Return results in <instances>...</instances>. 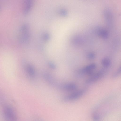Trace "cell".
Returning a JSON list of instances; mask_svg holds the SVG:
<instances>
[{"instance_id": "5", "label": "cell", "mask_w": 121, "mask_h": 121, "mask_svg": "<svg viewBox=\"0 0 121 121\" xmlns=\"http://www.w3.org/2000/svg\"><path fill=\"white\" fill-rule=\"evenodd\" d=\"M60 87L63 90L66 91H75L77 88V85L73 82L68 83L61 86Z\"/></svg>"}, {"instance_id": "3", "label": "cell", "mask_w": 121, "mask_h": 121, "mask_svg": "<svg viewBox=\"0 0 121 121\" xmlns=\"http://www.w3.org/2000/svg\"><path fill=\"white\" fill-rule=\"evenodd\" d=\"M87 90V88H86L76 90L73 92L64 97L63 100L65 101L68 102L77 100L84 95Z\"/></svg>"}, {"instance_id": "1", "label": "cell", "mask_w": 121, "mask_h": 121, "mask_svg": "<svg viewBox=\"0 0 121 121\" xmlns=\"http://www.w3.org/2000/svg\"><path fill=\"white\" fill-rule=\"evenodd\" d=\"M2 115L6 120L10 121L17 120L16 113L11 107L7 104H4L2 106Z\"/></svg>"}, {"instance_id": "6", "label": "cell", "mask_w": 121, "mask_h": 121, "mask_svg": "<svg viewBox=\"0 0 121 121\" xmlns=\"http://www.w3.org/2000/svg\"><path fill=\"white\" fill-rule=\"evenodd\" d=\"M26 72L29 77L32 78H34L35 75V72L33 66L31 65L28 64L26 66Z\"/></svg>"}, {"instance_id": "8", "label": "cell", "mask_w": 121, "mask_h": 121, "mask_svg": "<svg viewBox=\"0 0 121 121\" xmlns=\"http://www.w3.org/2000/svg\"><path fill=\"white\" fill-rule=\"evenodd\" d=\"M33 3V0H26L25 3L24 13L27 14L30 11Z\"/></svg>"}, {"instance_id": "9", "label": "cell", "mask_w": 121, "mask_h": 121, "mask_svg": "<svg viewBox=\"0 0 121 121\" xmlns=\"http://www.w3.org/2000/svg\"><path fill=\"white\" fill-rule=\"evenodd\" d=\"M121 67H119L114 72L112 75V77L113 78H116L119 76L121 73Z\"/></svg>"}, {"instance_id": "12", "label": "cell", "mask_w": 121, "mask_h": 121, "mask_svg": "<svg viewBox=\"0 0 121 121\" xmlns=\"http://www.w3.org/2000/svg\"><path fill=\"white\" fill-rule=\"evenodd\" d=\"M48 65L49 67L52 69H55L56 68L55 65L52 62H49L48 63Z\"/></svg>"}, {"instance_id": "11", "label": "cell", "mask_w": 121, "mask_h": 121, "mask_svg": "<svg viewBox=\"0 0 121 121\" xmlns=\"http://www.w3.org/2000/svg\"><path fill=\"white\" fill-rule=\"evenodd\" d=\"M59 13L60 15L63 16H65L67 14L66 11L63 9L60 10L59 11Z\"/></svg>"}, {"instance_id": "7", "label": "cell", "mask_w": 121, "mask_h": 121, "mask_svg": "<svg viewBox=\"0 0 121 121\" xmlns=\"http://www.w3.org/2000/svg\"><path fill=\"white\" fill-rule=\"evenodd\" d=\"M43 76L46 81L50 85L53 86L55 85V81L49 73L46 72L44 73L43 74Z\"/></svg>"}, {"instance_id": "10", "label": "cell", "mask_w": 121, "mask_h": 121, "mask_svg": "<svg viewBox=\"0 0 121 121\" xmlns=\"http://www.w3.org/2000/svg\"><path fill=\"white\" fill-rule=\"evenodd\" d=\"M43 39L45 41H48L50 39V35L49 33H44L43 35Z\"/></svg>"}, {"instance_id": "2", "label": "cell", "mask_w": 121, "mask_h": 121, "mask_svg": "<svg viewBox=\"0 0 121 121\" xmlns=\"http://www.w3.org/2000/svg\"><path fill=\"white\" fill-rule=\"evenodd\" d=\"M30 36L29 27L27 24L23 25L20 28L18 34V39L22 43H25L29 41Z\"/></svg>"}, {"instance_id": "4", "label": "cell", "mask_w": 121, "mask_h": 121, "mask_svg": "<svg viewBox=\"0 0 121 121\" xmlns=\"http://www.w3.org/2000/svg\"><path fill=\"white\" fill-rule=\"evenodd\" d=\"M107 69L102 68L95 72L89 76L85 81V83L87 84H92L100 79L105 74Z\"/></svg>"}, {"instance_id": "13", "label": "cell", "mask_w": 121, "mask_h": 121, "mask_svg": "<svg viewBox=\"0 0 121 121\" xmlns=\"http://www.w3.org/2000/svg\"><path fill=\"white\" fill-rule=\"evenodd\" d=\"M98 57H99V56H98Z\"/></svg>"}]
</instances>
